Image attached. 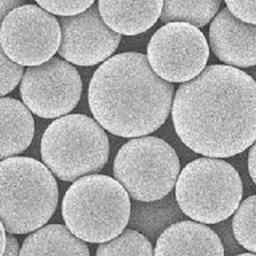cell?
Here are the masks:
<instances>
[{"label":"cell","mask_w":256,"mask_h":256,"mask_svg":"<svg viewBox=\"0 0 256 256\" xmlns=\"http://www.w3.org/2000/svg\"><path fill=\"white\" fill-rule=\"evenodd\" d=\"M24 67L12 62L0 45V98L10 94L20 84Z\"/></svg>","instance_id":"obj_20"},{"label":"cell","mask_w":256,"mask_h":256,"mask_svg":"<svg viewBox=\"0 0 256 256\" xmlns=\"http://www.w3.org/2000/svg\"><path fill=\"white\" fill-rule=\"evenodd\" d=\"M220 1H166L160 19L164 23L182 22L204 27L216 15Z\"/></svg>","instance_id":"obj_17"},{"label":"cell","mask_w":256,"mask_h":256,"mask_svg":"<svg viewBox=\"0 0 256 256\" xmlns=\"http://www.w3.org/2000/svg\"><path fill=\"white\" fill-rule=\"evenodd\" d=\"M180 210L196 222L214 225L234 213L243 195L239 173L226 161L200 158L182 169L176 185Z\"/></svg>","instance_id":"obj_5"},{"label":"cell","mask_w":256,"mask_h":256,"mask_svg":"<svg viewBox=\"0 0 256 256\" xmlns=\"http://www.w3.org/2000/svg\"><path fill=\"white\" fill-rule=\"evenodd\" d=\"M210 56L208 44L198 28L182 22L161 27L152 38L148 60L152 69L168 82L191 81L203 71Z\"/></svg>","instance_id":"obj_9"},{"label":"cell","mask_w":256,"mask_h":256,"mask_svg":"<svg viewBox=\"0 0 256 256\" xmlns=\"http://www.w3.org/2000/svg\"><path fill=\"white\" fill-rule=\"evenodd\" d=\"M173 85L153 71L143 54H119L104 63L88 93L97 122L110 133L139 137L159 129L168 117Z\"/></svg>","instance_id":"obj_2"},{"label":"cell","mask_w":256,"mask_h":256,"mask_svg":"<svg viewBox=\"0 0 256 256\" xmlns=\"http://www.w3.org/2000/svg\"><path fill=\"white\" fill-rule=\"evenodd\" d=\"M255 195L249 196L239 205L232 220V229L235 238L246 251L256 253Z\"/></svg>","instance_id":"obj_19"},{"label":"cell","mask_w":256,"mask_h":256,"mask_svg":"<svg viewBox=\"0 0 256 256\" xmlns=\"http://www.w3.org/2000/svg\"><path fill=\"white\" fill-rule=\"evenodd\" d=\"M26 4L25 1H0V29L3 22L12 11Z\"/></svg>","instance_id":"obj_24"},{"label":"cell","mask_w":256,"mask_h":256,"mask_svg":"<svg viewBox=\"0 0 256 256\" xmlns=\"http://www.w3.org/2000/svg\"><path fill=\"white\" fill-rule=\"evenodd\" d=\"M109 151L105 131L94 120L79 114L56 120L41 141L44 163L64 181L100 171L108 161Z\"/></svg>","instance_id":"obj_6"},{"label":"cell","mask_w":256,"mask_h":256,"mask_svg":"<svg viewBox=\"0 0 256 256\" xmlns=\"http://www.w3.org/2000/svg\"><path fill=\"white\" fill-rule=\"evenodd\" d=\"M154 256H224L219 237L211 227L192 220L172 224L156 243Z\"/></svg>","instance_id":"obj_13"},{"label":"cell","mask_w":256,"mask_h":256,"mask_svg":"<svg viewBox=\"0 0 256 256\" xmlns=\"http://www.w3.org/2000/svg\"><path fill=\"white\" fill-rule=\"evenodd\" d=\"M20 85L25 106L45 119L58 118L70 112L80 100L82 91L76 69L58 57L28 68Z\"/></svg>","instance_id":"obj_10"},{"label":"cell","mask_w":256,"mask_h":256,"mask_svg":"<svg viewBox=\"0 0 256 256\" xmlns=\"http://www.w3.org/2000/svg\"><path fill=\"white\" fill-rule=\"evenodd\" d=\"M228 10L240 21L256 25V1H226Z\"/></svg>","instance_id":"obj_23"},{"label":"cell","mask_w":256,"mask_h":256,"mask_svg":"<svg viewBox=\"0 0 256 256\" xmlns=\"http://www.w3.org/2000/svg\"><path fill=\"white\" fill-rule=\"evenodd\" d=\"M132 211L130 199L112 177L91 175L72 184L65 194L62 213L66 227L82 241L103 243L126 229Z\"/></svg>","instance_id":"obj_4"},{"label":"cell","mask_w":256,"mask_h":256,"mask_svg":"<svg viewBox=\"0 0 256 256\" xmlns=\"http://www.w3.org/2000/svg\"><path fill=\"white\" fill-rule=\"evenodd\" d=\"M61 38L58 21L34 5H24L12 11L0 29L3 51L23 67L50 61L58 52Z\"/></svg>","instance_id":"obj_8"},{"label":"cell","mask_w":256,"mask_h":256,"mask_svg":"<svg viewBox=\"0 0 256 256\" xmlns=\"http://www.w3.org/2000/svg\"><path fill=\"white\" fill-rule=\"evenodd\" d=\"M4 229V226L0 221V256L2 255L6 246V235Z\"/></svg>","instance_id":"obj_27"},{"label":"cell","mask_w":256,"mask_h":256,"mask_svg":"<svg viewBox=\"0 0 256 256\" xmlns=\"http://www.w3.org/2000/svg\"><path fill=\"white\" fill-rule=\"evenodd\" d=\"M180 170L178 154L157 137L134 139L120 148L114 163V174L134 200L150 203L172 191Z\"/></svg>","instance_id":"obj_7"},{"label":"cell","mask_w":256,"mask_h":256,"mask_svg":"<svg viewBox=\"0 0 256 256\" xmlns=\"http://www.w3.org/2000/svg\"><path fill=\"white\" fill-rule=\"evenodd\" d=\"M96 256H154V249L146 237L128 228L116 238L101 243Z\"/></svg>","instance_id":"obj_18"},{"label":"cell","mask_w":256,"mask_h":256,"mask_svg":"<svg viewBox=\"0 0 256 256\" xmlns=\"http://www.w3.org/2000/svg\"><path fill=\"white\" fill-rule=\"evenodd\" d=\"M34 134V119L24 104L14 98H0V159L24 152Z\"/></svg>","instance_id":"obj_15"},{"label":"cell","mask_w":256,"mask_h":256,"mask_svg":"<svg viewBox=\"0 0 256 256\" xmlns=\"http://www.w3.org/2000/svg\"><path fill=\"white\" fill-rule=\"evenodd\" d=\"M256 82L238 69L208 66L178 88L172 116L186 146L203 156L241 153L256 140Z\"/></svg>","instance_id":"obj_1"},{"label":"cell","mask_w":256,"mask_h":256,"mask_svg":"<svg viewBox=\"0 0 256 256\" xmlns=\"http://www.w3.org/2000/svg\"><path fill=\"white\" fill-rule=\"evenodd\" d=\"M216 227L211 228L220 239L223 246L224 256H236L243 253L246 249L237 242L234 235L232 226L223 225L222 222L216 224Z\"/></svg>","instance_id":"obj_22"},{"label":"cell","mask_w":256,"mask_h":256,"mask_svg":"<svg viewBox=\"0 0 256 256\" xmlns=\"http://www.w3.org/2000/svg\"><path fill=\"white\" fill-rule=\"evenodd\" d=\"M62 38L58 52L68 62L90 66L106 61L114 52L121 35L104 23L93 5L86 11L58 20Z\"/></svg>","instance_id":"obj_11"},{"label":"cell","mask_w":256,"mask_h":256,"mask_svg":"<svg viewBox=\"0 0 256 256\" xmlns=\"http://www.w3.org/2000/svg\"><path fill=\"white\" fill-rule=\"evenodd\" d=\"M212 50L228 65L248 68L256 64V26L246 24L224 8L212 22Z\"/></svg>","instance_id":"obj_12"},{"label":"cell","mask_w":256,"mask_h":256,"mask_svg":"<svg viewBox=\"0 0 256 256\" xmlns=\"http://www.w3.org/2000/svg\"><path fill=\"white\" fill-rule=\"evenodd\" d=\"M20 256H90L84 241L67 227L52 224L41 227L24 240Z\"/></svg>","instance_id":"obj_16"},{"label":"cell","mask_w":256,"mask_h":256,"mask_svg":"<svg viewBox=\"0 0 256 256\" xmlns=\"http://www.w3.org/2000/svg\"><path fill=\"white\" fill-rule=\"evenodd\" d=\"M58 200L54 177L39 161L15 157L0 162V221L8 232L40 229L53 215Z\"/></svg>","instance_id":"obj_3"},{"label":"cell","mask_w":256,"mask_h":256,"mask_svg":"<svg viewBox=\"0 0 256 256\" xmlns=\"http://www.w3.org/2000/svg\"><path fill=\"white\" fill-rule=\"evenodd\" d=\"M162 1H100L104 23L118 34L135 36L153 26L160 17Z\"/></svg>","instance_id":"obj_14"},{"label":"cell","mask_w":256,"mask_h":256,"mask_svg":"<svg viewBox=\"0 0 256 256\" xmlns=\"http://www.w3.org/2000/svg\"><path fill=\"white\" fill-rule=\"evenodd\" d=\"M37 4L50 14L71 17L82 14L94 5L93 1H37Z\"/></svg>","instance_id":"obj_21"},{"label":"cell","mask_w":256,"mask_h":256,"mask_svg":"<svg viewBox=\"0 0 256 256\" xmlns=\"http://www.w3.org/2000/svg\"><path fill=\"white\" fill-rule=\"evenodd\" d=\"M20 246L16 238L12 235L6 236V246L2 256H20Z\"/></svg>","instance_id":"obj_25"},{"label":"cell","mask_w":256,"mask_h":256,"mask_svg":"<svg viewBox=\"0 0 256 256\" xmlns=\"http://www.w3.org/2000/svg\"><path fill=\"white\" fill-rule=\"evenodd\" d=\"M236 256H256V253H252V252H245L242 254L236 255Z\"/></svg>","instance_id":"obj_28"},{"label":"cell","mask_w":256,"mask_h":256,"mask_svg":"<svg viewBox=\"0 0 256 256\" xmlns=\"http://www.w3.org/2000/svg\"><path fill=\"white\" fill-rule=\"evenodd\" d=\"M248 167L249 174L252 181L256 183V144L252 145L248 156Z\"/></svg>","instance_id":"obj_26"}]
</instances>
